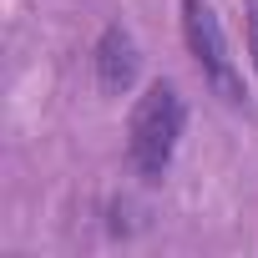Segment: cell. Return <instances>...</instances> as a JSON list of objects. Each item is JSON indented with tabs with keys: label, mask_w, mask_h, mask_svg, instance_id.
<instances>
[{
	"label": "cell",
	"mask_w": 258,
	"mask_h": 258,
	"mask_svg": "<svg viewBox=\"0 0 258 258\" xmlns=\"http://www.w3.org/2000/svg\"><path fill=\"white\" fill-rule=\"evenodd\" d=\"M96 81L106 91H126L137 81V41L121 26H106L101 41H96Z\"/></svg>",
	"instance_id": "3957f363"
},
{
	"label": "cell",
	"mask_w": 258,
	"mask_h": 258,
	"mask_svg": "<svg viewBox=\"0 0 258 258\" xmlns=\"http://www.w3.org/2000/svg\"><path fill=\"white\" fill-rule=\"evenodd\" d=\"M182 126H187V106H182V91L172 81H152L137 106H132V121H126V162L142 182H157L172 157H177V142H182Z\"/></svg>",
	"instance_id": "6da1fadb"
},
{
	"label": "cell",
	"mask_w": 258,
	"mask_h": 258,
	"mask_svg": "<svg viewBox=\"0 0 258 258\" xmlns=\"http://www.w3.org/2000/svg\"><path fill=\"white\" fill-rule=\"evenodd\" d=\"M243 36H248V56L258 66V0H243Z\"/></svg>",
	"instance_id": "277c9868"
},
{
	"label": "cell",
	"mask_w": 258,
	"mask_h": 258,
	"mask_svg": "<svg viewBox=\"0 0 258 258\" xmlns=\"http://www.w3.org/2000/svg\"><path fill=\"white\" fill-rule=\"evenodd\" d=\"M182 41H187V56L198 61V71H203V81L223 96V101H243L248 91H243V71H238V61H233V46H228V36H223V21H218V11L208 6V0H182Z\"/></svg>",
	"instance_id": "7a4b0ae2"
}]
</instances>
